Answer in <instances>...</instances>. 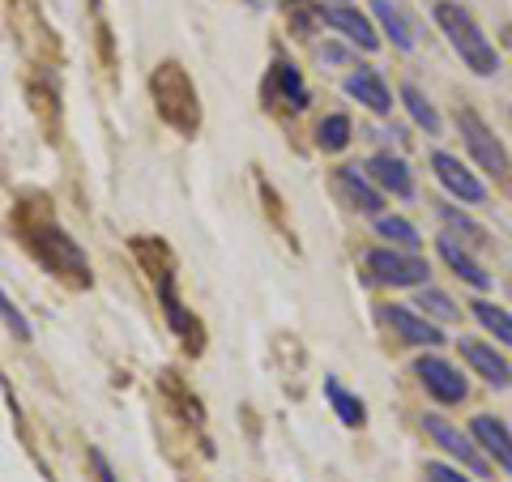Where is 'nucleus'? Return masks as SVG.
<instances>
[{
  "label": "nucleus",
  "instance_id": "f257e3e1",
  "mask_svg": "<svg viewBox=\"0 0 512 482\" xmlns=\"http://www.w3.org/2000/svg\"><path fill=\"white\" fill-rule=\"evenodd\" d=\"M13 231H18V239L30 248V256H35L47 273H56V278H64L69 286H90L94 282L86 248L60 227V218L47 210L43 201H22L18 210H13Z\"/></svg>",
  "mask_w": 512,
  "mask_h": 482
},
{
  "label": "nucleus",
  "instance_id": "f03ea898",
  "mask_svg": "<svg viewBox=\"0 0 512 482\" xmlns=\"http://www.w3.org/2000/svg\"><path fill=\"white\" fill-rule=\"evenodd\" d=\"M431 18H436L440 35L448 39V47L461 56V64H466L474 77H495V73H500V52H495V43L487 39V30L478 26V18L466 5H461V0H436Z\"/></svg>",
  "mask_w": 512,
  "mask_h": 482
},
{
  "label": "nucleus",
  "instance_id": "7ed1b4c3",
  "mask_svg": "<svg viewBox=\"0 0 512 482\" xmlns=\"http://www.w3.org/2000/svg\"><path fill=\"white\" fill-rule=\"evenodd\" d=\"M150 99H154L158 120L175 128L180 137L201 133V99H197V86H192V77L180 60H163L150 73Z\"/></svg>",
  "mask_w": 512,
  "mask_h": 482
},
{
  "label": "nucleus",
  "instance_id": "20e7f679",
  "mask_svg": "<svg viewBox=\"0 0 512 482\" xmlns=\"http://www.w3.org/2000/svg\"><path fill=\"white\" fill-rule=\"evenodd\" d=\"M457 133H461V141H466V150L478 163V171H487L495 184H512V154L474 107H457Z\"/></svg>",
  "mask_w": 512,
  "mask_h": 482
},
{
  "label": "nucleus",
  "instance_id": "39448f33",
  "mask_svg": "<svg viewBox=\"0 0 512 482\" xmlns=\"http://www.w3.org/2000/svg\"><path fill=\"white\" fill-rule=\"evenodd\" d=\"M363 269L376 286H393V291H406V286H427L431 265L427 256L406 252V248H372L363 256Z\"/></svg>",
  "mask_w": 512,
  "mask_h": 482
},
{
  "label": "nucleus",
  "instance_id": "423d86ee",
  "mask_svg": "<svg viewBox=\"0 0 512 482\" xmlns=\"http://www.w3.org/2000/svg\"><path fill=\"white\" fill-rule=\"evenodd\" d=\"M423 431L431 436V444H440L448 457H453L461 470H470L474 478H487L495 465L483 457V448H478L474 440H470V431H461L457 423H448L444 414H423Z\"/></svg>",
  "mask_w": 512,
  "mask_h": 482
},
{
  "label": "nucleus",
  "instance_id": "0eeeda50",
  "mask_svg": "<svg viewBox=\"0 0 512 482\" xmlns=\"http://www.w3.org/2000/svg\"><path fill=\"white\" fill-rule=\"evenodd\" d=\"M414 376H419L423 393L440 406H461L470 397V380L461 376L457 363H448L444 355H419L414 359Z\"/></svg>",
  "mask_w": 512,
  "mask_h": 482
},
{
  "label": "nucleus",
  "instance_id": "6e6552de",
  "mask_svg": "<svg viewBox=\"0 0 512 482\" xmlns=\"http://www.w3.org/2000/svg\"><path fill=\"white\" fill-rule=\"evenodd\" d=\"M431 171H436L440 188H444L453 201H461V205H483V201H487V184L478 180V175H474L466 163H461L457 154L436 150V154H431Z\"/></svg>",
  "mask_w": 512,
  "mask_h": 482
},
{
  "label": "nucleus",
  "instance_id": "1a4fd4ad",
  "mask_svg": "<svg viewBox=\"0 0 512 482\" xmlns=\"http://www.w3.org/2000/svg\"><path fill=\"white\" fill-rule=\"evenodd\" d=\"M380 320L389 325L397 337H402L406 346H419V350H436L444 346V329L436 325V320H427L423 312L406 308V303H384L380 308Z\"/></svg>",
  "mask_w": 512,
  "mask_h": 482
},
{
  "label": "nucleus",
  "instance_id": "9d476101",
  "mask_svg": "<svg viewBox=\"0 0 512 482\" xmlns=\"http://www.w3.org/2000/svg\"><path fill=\"white\" fill-rule=\"evenodd\" d=\"M457 350H461V359L470 363V372L474 376H483L491 389H512V363L495 350V342H478V337H461L457 342Z\"/></svg>",
  "mask_w": 512,
  "mask_h": 482
},
{
  "label": "nucleus",
  "instance_id": "9b49d317",
  "mask_svg": "<svg viewBox=\"0 0 512 482\" xmlns=\"http://www.w3.org/2000/svg\"><path fill=\"white\" fill-rule=\"evenodd\" d=\"M470 440L483 448V457L495 465V470L512 474V427L495 414H474L470 419Z\"/></svg>",
  "mask_w": 512,
  "mask_h": 482
},
{
  "label": "nucleus",
  "instance_id": "f8f14e48",
  "mask_svg": "<svg viewBox=\"0 0 512 482\" xmlns=\"http://www.w3.org/2000/svg\"><path fill=\"white\" fill-rule=\"evenodd\" d=\"M436 252H440V261H444L448 269H453L466 286H474L478 295L491 291V286H495V278L487 273V265L478 261V256H474L466 244H457V235H440V239H436Z\"/></svg>",
  "mask_w": 512,
  "mask_h": 482
},
{
  "label": "nucleus",
  "instance_id": "ddd939ff",
  "mask_svg": "<svg viewBox=\"0 0 512 482\" xmlns=\"http://www.w3.org/2000/svg\"><path fill=\"white\" fill-rule=\"evenodd\" d=\"M320 26L338 30L346 43L363 47V52H376V47H380V35H376L372 18H367V13H359V9H350V5H329V9H320Z\"/></svg>",
  "mask_w": 512,
  "mask_h": 482
},
{
  "label": "nucleus",
  "instance_id": "4468645a",
  "mask_svg": "<svg viewBox=\"0 0 512 482\" xmlns=\"http://www.w3.org/2000/svg\"><path fill=\"white\" fill-rule=\"evenodd\" d=\"M372 13L380 22V35H389V43L397 52H414V43H419V22L410 18L406 0H372Z\"/></svg>",
  "mask_w": 512,
  "mask_h": 482
},
{
  "label": "nucleus",
  "instance_id": "2eb2a0df",
  "mask_svg": "<svg viewBox=\"0 0 512 482\" xmlns=\"http://www.w3.org/2000/svg\"><path fill=\"white\" fill-rule=\"evenodd\" d=\"M333 184H338L342 201L350 205V210L359 214H384V192L372 184V175L359 171V167H338V175H333Z\"/></svg>",
  "mask_w": 512,
  "mask_h": 482
},
{
  "label": "nucleus",
  "instance_id": "dca6fc26",
  "mask_svg": "<svg viewBox=\"0 0 512 482\" xmlns=\"http://www.w3.org/2000/svg\"><path fill=\"white\" fill-rule=\"evenodd\" d=\"M367 175H372V184L380 192H389V197H397V201H410L414 197V175L406 167V158H397L389 150H380V154L367 158Z\"/></svg>",
  "mask_w": 512,
  "mask_h": 482
},
{
  "label": "nucleus",
  "instance_id": "f3484780",
  "mask_svg": "<svg viewBox=\"0 0 512 482\" xmlns=\"http://www.w3.org/2000/svg\"><path fill=\"white\" fill-rule=\"evenodd\" d=\"M265 99H274V103L291 107V111H303V107L312 103V90H308V82H303V73L295 69V64L274 60V69H269V82H265Z\"/></svg>",
  "mask_w": 512,
  "mask_h": 482
},
{
  "label": "nucleus",
  "instance_id": "a211bd4d",
  "mask_svg": "<svg viewBox=\"0 0 512 482\" xmlns=\"http://www.w3.org/2000/svg\"><path fill=\"white\" fill-rule=\"evenodd\" d=\"M346 94H350V99H359L367 111H372V116H393V107H397L389 82H384L376 69H363V64L346 77Z\"/></svg>",
  "mask_w": 512,
  "mask_h": 482
},
{
  "label": "nucleus",
  "instance_id": "6ab92c4d",
  "mask_svg": "<svg viewBox=\"0 0 512 482\" xmlns=\"http://www.w3.org/2000/svg\"><path fill=\"white\" fill-rule=\"evenodd\" d=\"M325 397H329L333 414H338V419H342L346 427H363V423H367V406H363V397H359V393H350L338 376H325Z\"/></svg>",
  "mask_w": 512,
  "mask_h": 482
},
{
  "label": "nucleus",
  "instance_id": "aec40b11",
  "mask_svg": "<svg viewBox=\"0 0 512 482\" xmlns=\"http://www.w3.org/2000/svg\"><path fill=\"white\" fill-rule=\"evenodd\" d=\"M397 99H402L406 116H410L414 124H419L427 137H440V128H444V124H440V111H436V103H431V99H427V94H423L419 86H414V82H406V86H402V94H397Z\"/></svg>",
  "mask_w": 512,
  "mask_h": 482
},
{
  "label": "nucleus",
  "instance_id": "412c9836",
  "mask_svg": "<svg viewBox=\"0 0 512 482\" xmlns=\"http://www.w3.org/2000/svg\"><path fill=\"white\" fill-rule=\"evenodd\" d=\"M470 316L495 337V342L512 350V312L508 308H500V303H491V299H474L470 303Z\"/></svg>",
  "mask_w": 512,
  "mask_h": 482
},
{
  "label": "nucleus",
  "instance_id": "4be33fe9",
  "mask_svg": "<svg viewBox=\"0 0 512 482\" xmlns=\"http://www.w3.org/2000/svg\"><path fill=\"white\" fill-rule=\"evenodd\" d=\"M436 214H440V222L448 227V235H466V248H483V244H487V227H478V222H474L466 210H457V205L440 201Z\"/></svg>",
  "mask_w": 512,
  "mask_h": 482
},
{
  "label": "nucleus",
  "instance_id": "5701e85b",
  "mask_svg": "<svg viewBox=\"0 0 512 482\" xmlns=\"http://www.w3.org/2000/svg\"><path fill=\"white\" fill-rule=\"evenodd\" d=\"M350 137H355V128H350V116H342V111H329V116L316 124V146L325 154H342L350 146Z\"/></svg>",
  "mask_w": 512,
  "mask_h": 482
},
{
  "label": "nucleus",
  "instance_id": "b1692460",
  "mask_svg": "<svg viewBox=\"0 0 512 482\" xmlns=\"http://www.w3.org/2000/svg\"><path fill=\"white\" fill-rule=\"evenodd\" d=\"M376 235L380 239H389V248H406V252H419V227L406 218H397V214H376Z\"/></svg>",
  "mask_w": 512,
  "mask_h": 482
},
{
  "label": "nucleus",
  "instance_id": "393cba45",
  "mask_svg": "<svg viewBox=\"0 0 512 482\" xmlns=\"http://www.w3.org/2000/svg\"><path fill=\"white\" fill-rule=\"evenodd\" d=\"M414 308H423V316L427 320H436V325H448V320H457L461 316V308L453 299H448L444 291H436V286H419V303Z\"/></svg>",
  "mask_w": 512,
  "mask_h": 482
},
{
  "label": "nucleus",
  "instance_id": "a878e982",
  "mask_svg": "<svg viewBox=\"0 0 512 482\" xmlns=\"http://www.w3.org/2000/svg\"><path fill=\"white\" fill-rule=\"evenodd\" d=\"M0 320H5V329L18 337V342H30V337H35V329H30V320L22 316V308L18 303H13L5 291H0Z\"/></svg>",
  "mask_w": 512,
  "mask_h": 482
},
{
  "label": "nucleus",
  "instance_id": "bb28decb",
  "mask_svg": "<svg viewBox=\"0 0 512 482\" xmlns=\"http://www.w3.org/2000/svg\"><path fill=\"white\" fill-rule=\"evenodd\" d=\"M295 13V30L299 35H312V26L320 22V9L312 5V0H286V18Z\"/></svg>",
  "mask_w": 512,
  "mask_h": 482
},
{
  "label": "nucleus",
  "instance_id": "cd10ccee",
  "mask_svg": "<svg viewBox=\"0 0 512 482\" xmlns=\"http://www.w3.org/2000/svg\"><path fill=\"white\" fill-rule=\"evenodd\" d=\"M423 478L427 482H474L470 470H461V465H444V461H427Z\"/></svg>",
  "mask_w": 512,
  "mask_h": 482
},
{
  "label": "nucleus",
  "instance_id": "c85d7f7f",
  "mask_svg": "<svg viewBox=\"0 0 512 482\" xmlns=\"http://www.w3.org/2000/svg\"><path fill=\"white\" fill-rule=\"evenodd\" d=\"M86 457H90V465H94V478H99V482H120L116 478V470H111V461H107V453H103V448H86Z\"/></svg>",
  "mask_w": 512,
  "mask_h": 482
},
{
  "label": "nucleus",
  "instance_id": "c756f323",
  "mask_svg": "<svg viewBox=\"0 0 512 482\" xmlns=\"http://www.w3.org/2000/svg\"><path fill=\"white\" fill-rule=\"evenodd\" d=\"M500 39H504V47H508V52H512V22L500 30Z\"/></svg>",
  "mask_w": 512,
  "mask_h": 482
}]
</instances>
